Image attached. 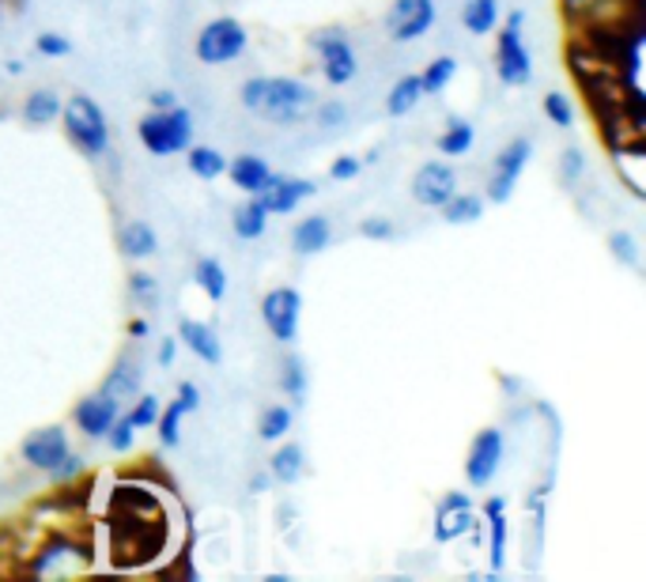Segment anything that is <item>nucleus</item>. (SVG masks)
<instances>
[{
	"mask_svg": "<svg viewBox=\"0 0 646 582\" xmlns=\"http://www.w3.org/2000/svg\"><path fill=\"white\" fill-rule=\"evenodd\" d=\"M281 389H284V397H291V405H302V397H307V367H302L299 356H287L284 360Z\"/></svg>",
	"mask_w": 646,
	"mask_h": 582,
	"instance_id": "obj_35",
	"label": "nucleus"
},
{
	"mask_svg": "<svg viewBox=\"0 0 646 582\" xmlns=\"http://www.w3.org/2000/svg\"><path fill=\"white\" fill-rule=\"evenodd\" d=\"M454 194H458V174H454L450 163L431 159L412 174V201L424 205V209H443Z\"/></svg>",
	"mask_w": 646,
	"mask_h": 582,
	"instance_id": "obj_13",
	"label": "nucleus"
},
{
	"mask_svg": "<svg viewBox=\"0 0 646 582\" xmlns=\"http://www.w3.org/2000/svg\"><path fill=\"white\" fill-rule=\"evenodd\" d=\"M129 295L137 302H144V307H151V302H156V295H159V288H156V281H151L148 273H133L129 276Z\"/></svg>",
	"mask_w": 646,
	"mask_h": 582,
	"instance_id": "obj_44",
	"label": "nucleus"
},
{
	"mask_svg": "<svg viewBox=\"0 0 646 582\" xmlns=\"http://www.w3.org/2000/svg\"><path fill=\"white\" fill-rule=\"evenodd\" d=\"M174 356H178V340H163V345H159V363L171 367Z\"/></svg>",
	"mask_w": 646,
	"mask_h": 582,
	"instance_id": "obj_48",
	"label": "nucleus"
},
{
	"mask_svg": "<svg viewBox=\"0 0 646 582\" xmlns=\"http://www.w3.org/2000/svg\"><path fill=\"white\" fill-rule=\"evenodd\" d=\"M137 137L151 156H159V159L178 156V151L189 148V137H194V114L182 110V107L151 110V114L140 117Z\"/></svg>",
	"mask_w": 646,
	"mask_h": 582,
	"instance_id": "obj_4",
	"label": "nucleus"
},
{
	"mask_svg": "<svg viewBox=\"0 0 646 582\" xmlns=\"http://www.w3.org/2000/svg\"><path fill=\"white\" fill-rule=\"evenodd\" d=\"M269 481H273V476H269V473H261V476H253V484H250V488H253V492H265V488H269Z\"/></svg>",
	"mask_w": 646,
	"mask_h": 582,
	"instance_id": "obj_51",
	"label": "nucleus"
},
{
	"mask_svg": "<svg viewBox=\"0 0 646 582\" xmlns=\"http://www.w3.org/2000/svg\"><path fill=\"white\" fill-rule=\"evenodd\" d=\"M129 417V424L137 428V432H144V428H156V417H159V397H151V394H137L133 397V409L125 412Z\"/></svg>",
	"mask_w": 646,
	"mask_h": 582,
	"instance_id": "obj_37",
	"label": "nucleus"
},
{
	"mask_svg": "<svg viewBox=\"0 0 646 582\" xmlns=\"http://www.w3.org/2000/svg\"><path fill=\"white\" fill-rule=\"evenodd\" d=\"M79 473H84V458H79L76 450H69L65 458L58 461V469H53L50 476H53V481H58V484H69V481H76Z\"/></svg>",
	"mask_w": 646,
	"mask_h": 582,
	"instance_id": "obj_45",
	"label": "nucleus"
},
{
	"mask_svg": "<svg viewBox=\"0 0 646 582\" xmlns=\"http://www.w3.org/2000/svg\"><path fill=\"white\" fill-rule=\"evenodd\" d=\"M502 450H507V443H502L499 428H484V432L473 435L469 454H465V481L473 484V488H488V484L496 481V473L502 466Z\"/></svg>",
	"mask_w": 646,
	"mask_h": 582,
	"instance_id": "obj_8",
	"label": "nucleus"
},
{
	"mask_svg": "<svg viewBox=\"0 0 646 582\" xmlns=\"http://www.w3.org/2000/svg\"><path fill=\"white\" fill-rule=\"evenodd\" d=\"M61 102H65V99H61L58 91H46V87H42V91H30L27 99H23V122L35 125V129H38V125L58 122Z\"/></svg>",
	"mask_w": 646,
	"mask_h": 582,
	"instance_id": "obj_22",
	"label": "nucleus"
},
{
	"mask_svg": "<svg viewBox=\"0 0 646 582\" xmlns=\"http://www.w3.org/2000/svg\"><path fill=\"white\" fill-rule=\"evenodd\" d=\"M307 469V458H302V446L299 443H284L281 450L269 458V476L281 484H295Z\"/></svg>",
	"mask_w": 646,
	"mask_h": 582,
	"instance_id": "obj_26",
	"label": "nucleus"
},
{
	"mask_svg": "<svg viewBox=\"0 0 646 582\" xmlns=\"http://www.w3.org/2000/svg\"><path fill=\"white\" fill-rule=\"evenodd\" d=\"M186 163H189V171H194L197 178H204V182L220 178V174L227 171V159H223V151H215L209 145L186 148Z\"/></svg>",
	"mask_w": 646,
	"mask_h": 582,
	"instance_id": "obj_29",
	"label": "nucleus"
},
{
	"mask_svg": "<svg viewBox=\"0 0 646 582\" xmlns=\"http://www.w3.org/2000/svg\"><path fill=\"white\" fill-rule=\"evenodd\" d=\"M30 560L23 564V575H35V579H50V575H84L91 571V545L76 541L72 533H50L42 537V545L30 548Z\"/></svg>",
	"mask_w": 646,
	"mask_h": 582,
	"instance_id": "obj_2",
	"label": "nucleus"
},
{
	"mask_svg": "<svg viewBox=\"0 0 646 582\" xmlns=\"http://www.w3.org/2000/svg\"><path fill=\"white\" fill-rule=\"evenodd\" d=\"M117 417H122V401L110 397L107 389H95V394L79 397L76 409H72V424H76V432L87 438H107V432L114 428Z\"/></svg>",
	"mask_w": 646,
	"mask_h": 582,
	"instance_id": "obj_12",
	"label": "nucleus"
},
{
	"mask_svg": "<svg viewBox=\"0 0 646 582\" xmlns=\"http://www.w3.org/2000/svg\"><path fill=\"white\" fill-rule=\"evenodd\" d=\"M178 340L189 348V352L197 356V360H204V363H212V367L223 360V345H220V337H215L212 325L194 322V318H182V325H178Z\"/></svg>",
	"mask_w": 646,
	"mask_h": 582,
	"instance_id": "obj_18",
	"label": "nucleus"
},
{
	"mask_svg": "<svg viewBox=\"0 0 646 582\" xmlns=\"http://www.w3.org/2000/svg\"><path fill=\"white\" fill-rule=\"evenodd\" d=\"M231 227H235V235H238V238H246V243H253V238H261V235H265V227H269V212H265V205H261L258 197H246V201L235 209V216H231Z\"/></svg>",
	"mask_w": 646,
	"mask_h": 582,
	"instance_id": "obj_21",
	"label": "nucleus"
},
{
	"mask_svg": "<svg viewBox=\"0 0 646 582\" xmlns=\"http://www.w3.org/2000/svg\"><path fill=\"white\" fill-rule=\"evenodd\" d=\"M461 23L469 35H492L499 27V0H465Z\"/></svg>",
	"mask_w": 646,
	"mask_h": 582,
	"instance_id": "obj_27",
	"label": "nucleus"
},
{
	"mask_svg": "<svg viewBox=\"0 0 646 582\" xmlns=\"http://www.w3.org/2000/svg\"><path fill=\"white\" fill-rule=\"evenodd\" d=\"M473 499L465 492H446L435 507V541L438 545H450V541L465 537L469 525H473Z\"/></svg>",
	"mask_w": 646,
	"mask_h": 582,
	"instance_id": "obj_16",
	"label": "nucleus"
},
{
	"mask_svg": "<svg viewBox=\"0 0 646 582\" xmlns=\"http://www.w3.org/2000/svg\"><path fill=\"white\" fill-rule=\"evenodd\" d=\"M69 450H72L69 435H65V428H58V424L38 428V432H30L20 443V458L27 461L30 469H38V473H53V469H58V461L65 458Z\"/></svg>",
	"mask_w": 646,
	"mask_h": 582,
	"instance_id": "obj_14",
	"label": "nucleus"
},
{
	"mask_svg": "<svg viewBox=\"0 0 646 582\" xmlns=\"http://www.w3.org/2000/svg\"><path fill=\"white\" fill-rule=\"evenodd\" d=\"M530 156H533V140H525V137L510 140V145L499 151L496 163H492V178H488V197H492V201H496V205L510 201V194H514V186H518V178H522Z\"/></svg>",
	"mask_w": 646,
	"mask_h": 582,
	"instance_id": "obj_10",
	"label": "nucleus"
},
{
	"mask_svg": "<svg viewBox=\"0 0 646 582\" xmlns=\"http://www.w3.org/2000/svg\"><path fill=\"white\" fill-rule=\"evenodd\" d=\"M435 27V0H394L386 12V30L394 42H417Z\"/></svg>",
	"mask_w": 646,
	"mask_h": 582,
	"instance_id": "obj_11",
	"label": "nucleus"
},
{
	"mask_svg": "<svg viewBox=\"0 0 646 582\" xmlns=\"http://www.w3.org/2000/svg\"><path fill=\"white\" fill-rule=\"evenodd\" d=\"M333 238V223L330 216H307L295 223L291 231V250L299 253V258H314V253H322L325 246H330Z\"/></svg>",
	"mask_w": 646,
	"mask_h": 582,
	"instance_id": "obj_19",
	"label": "nucleus"
},
{
	"mask_svg": "<svg viewBox=\"0 0 646 582\" xmlns=\"http://www.w3.org/2000/svg\"><path fill=\"white\" fill-rule=\"evenodd\" d=\"M0 117H4V110H0Z\"/></svg>",
	"mask_w": 646,
	"mask_h": 582,
	"instance_id": "obj_52",
	"label": "nucleus"
},
{
	"mask_svg": "<svg viewBox=\"0 0 646 582\" xmlns=\"http://www.w3.org/2000/svg\"><path fill=\"white\" fill-rule=\"evenodd\" d=\"M129 337H148V322H144V318H133V322H129Z\"/></svg>",
	"mask_w": 646,
	"mask_h": 582,
	"instance_id": "obj_50",
	"label": "nucleus"
},
{
	"mask_svg": "<svg viewBox=\"0 0 646 582\" xmlns=\"http://www.w3.org/2000/svg\"><path fill=\"white\" fill-rule=\"evenodd\" d=\"M299 318H302V295L295 288H273L261 299V322L281 345H291L299 337Z\"/></svg>",
	"mask_w": 646,
	"mask_h": 582,
	"instance_id": "obj_9",
	"label": "nucleus"
},
{
	"mask_svg": "<svg viewBox=\"0 0 646 582\" xmlns=\"http://www.w3.org/2000/svg\"><path fill=\"white\" fill-rule=\"evenodd\" d=\"M582 174H586V156H582L579 148H568L560 156V178H563V186H574Z\"/></svg>",
	"mask_w": 646,
	"mask_h": 582,
	"instance_id": "obj_40",
	"label": "nucleus"
},
{
	"mask_svg": "<svg viewBox=\"0 0 646 582\" xmlns=\"http://www.w3.org/2000/svg\"><path fill=\"white\" fill-rule=\"evenodd\" d=\"M117 243H122L125 258L144 261V258H151V253H156L159 238H156V231H151V223L133 220V223H125V227H122V238H117Z\"/></svg>",
	"mask_w": 646,
	"mask_h": 582,
	"instance_id": "obj_23",
	"label": "nucleus"
},
{
	"mask_svg": "<svg viewBox=\"0 0 646 582\" xmlns=\"http://www.w3.org/2000/svg\"><path fill=\"white\" fill-rule=\"evenodd\" d=\"M420 99H424V87H420V76L409 73L401 76L394 87H389V99H386V114L389 117H405L409 110L420 107Z\"/></svg>",
	"mask_w": 646,
	"mask_h": 582,
	"instance_id": "obj_24",
	"label": "nucleus"
},
{
	"mask_svg": "<svg viewBox=\"0 0 646 582\" xmlns=\"http://www.w3.org/2000/svg\"><path fill=\"white\" fill-rule=\"evenodd\" d=\"M522 12H510L502 27H496V76L507 87H525L533 79V58L522 42Z\"/></svg>",
	"mask_w": 646,
	"mask_h": 582,
	"instance_id": "obj_5",
	"label": "nucleus"
},
{
	"mask_svg": "<svg viewBox=\"0 0 646 582\" xmlns=\"http://www.w3.org/2000/svg\"><path fill=\"white\" fill-rule=\"evenodd\" d=\"M545 117L556 125V129H571L574 125V107L563 91H548L545 95Z\"/></svg>",
	"mask_w": 646,
	"mask_h": 582,
	"instance_id": "obj_36",
	"label": "nucleus"
},
{
	"mask_svg": "<svg viewBox=\"0 0 646 582\" xmlns=\"http://www.w3.org/2000/svg\"><path fill=\"white\" fill-rule=\"evenodd\" d=\"M314 117L318 125H322V129H337V125H345V117H348V110H345V102H318L314 107Z\"/></svg>",
	"mask_w": 646,
	"mask_h": 582,
	"instance_id": "obj_41",
	"label": "nucleus"
},
{
	"mask_svg": "<svg viewBox=\"0 0 646 582\" xmlns=\"http://www.w3.org/2000/svg\"><path fill=\"white\" fill-rule=\"evenodd\" d=\"M458 76V61L454 58H435L431 65L420 73V87H424V95H438L450 87V79Z\"/></svg>",
	"mask_w": 646,
	"mask_h": 582,
	"instance_id": "obj_34",
	"label": "nucleus"
},
{
	"mask_svg": "<svg viewBox=\"0 0 646 582\" xmlns=\"http://www.w3.org/2000/svg\"><path fill=\"white\" fill-rule=\"evenodd\" d=\"M189 412H194V405H189L186 397H174L166 409H159L156 428H159V443H163L166 450H174V446L182 443V417H189Z\"/></svg>",
	"mask_w": 646,
	"mask_h": 582,
	"instance_id": "obj_25",
	"label": "nucleus"
},
{
	"mask_svg": "<svg viewBox=\"0 0 646 582\" xmlns=\"http://www.w3.org/2000/svg\"><path fill=\"white\" fill-rule=\"evenodd\" d=\"M291 420H295L291 405H269L258 420V435L265 438V443H281V438L291 432Z\"/></svg>",
	"mask_w": 646,
	"mask_h": 582,
	"instance_id": "obj_32",
	"label": "nucleus"
},
{
	"mask_svg": "<svg viewBox=\"0 0 646 582\" xmlns=\"http://www.w3.org/2000/svg\"><path fill=\"white\" fill-rule=\"evenodd\" d=\"M314 194V182L310 178H291V174H269V182L261 186V194H253L265 205L269 216H287V212L299 209L307 197Z\"/></svg>",
	"mask_w": 646,
	"mask_h": 582,
	"instance_id": "obj_15",
	"label": "nucleus"
},
{
	"mask_svg": "<svg viewBox=\"0 0 646 582\" xmlns=\"http://www.w3.org/2000/svg\"><path fill=\"white\" fill-rule=\"evenodd\" d=\"M246 42H250V35H246L243 23L235 15H220V20L204 23L194 50L197 61H204V65H227V61L243 58Z\"/></svg>",
	"mask_w": 646,
	"mask_h": 582,
	"instance_id": "obj_6",
	"label": "nucleus"
},
{
	"mask_svg": "<svg viewBox=\"0 0 646 582\" xmlns=\"http://www.w3.org/2000/svg\"><path fill=\"white\" fill-rule=\"evenodd\" d=\"M310 46H314L318 61H322L325 84H333V87L352 84L356 73H359V61H356V50H352V42H348L345 30L340 27L318 30V35L310 38Z\"/></svg>",
	"mask_w": 646,
	"mask_h": 582,
	"instance_id": "obj_7",
	"label": "nucleus"
},
{
	"mask_svg": "<svg viewBox=\"0 0 646 582\" xmlns=\"http://www.w3.org/2000/svg\"><path fill=\"white\" fill-rule=\"evenodd\" d=\"M178 397H186V401L194 405V409L201 405V389H197L194 382H182V386H178Z\"/></svg>",
	"mask_w": 646,
	"mask_h": 582,
	"instance_id": "obj_49",
	"label": "nucleus"
},
{
	"mask_svg": "<svg viewBox=\"0 0 646 582\" xmlns=\"http://www.w3.org/2000/svg\"><path fill=\"white\" fill-rule=\"evenodd\" d=\"M107 443H110V450H114V454H129L133 450V443H137V428L129 424V417H125V412L114 420V428L107 432Z\"/></svg>",
	"mask_w": 646,
	"mask_h": 582,
	"instance_id": "obj_38",
	"label": "nucleus"
},
{
	"mask_svg": "<svg viewBox=\"0 0 646 582\" xmlns=\"http://www.w3.org/2000/svg\"><path fill=\"white\" fill-rule=\"evenodd\" d=\"M359 235L374 238V243H386V238L397 235V227H394V220H386V216H371V220L359 223Z\"/></svg>",
	"mask_w": 646,
	"mask_h": 582,
	"instance_id": "obj_42",
	"label": "nucleus"
},
{
	"mask_svg": "<svg viewBox=\"0 0 646 582\" xmlns=\"http://www.w3.org/2000/svg\"><path fill=\"white\" fill-rule=\"evenodd\" d=\"M231 178V186L235 189H243L246 197H253V194H261V186L269 182V174H273V166L265 163L261 156H235V159H227V171H223Z\"/></svg>",
	"mask_w": 646,
	"mask_h": 582,
	"instance_id": "obj_17",
	"label": "nucleus"
},
{
	"mask_svg": "<svg viewBox=\"0 0 646 582\" xmlns=\"http://www.w3.org/2000/svg\"><path fill=\"white\" fill-rule=\"evenodd\" d=\"M148 102H151V110H171V107H178V95L163 87V91H151Z\"/></svg>",
	"mask_w": 646,
	"mask_h": 582,
	"instance_id": "obj_47",
	"label": "nucleus"
},
{
	"mask_svg": "<svg viewBox=\"0 0 646 582\" xmlns=\"http://www.w3.org/2000/svg\"><path fill=\"white\" fill-rule=\"evenodd\" d=\"M484 522H488V560H492V571H502V564H507V510H488V515H484Z\"/></svg>",
	"mask_w": 646,
	"mask_h": 582,
	"instance_id": "obj_33",
	"label": "nucleus"
},
{
	"mask_svg": "<svg viewBox=\"0 0 646 582\" xmlns=\"http://www.w3.org/2000/svg\"><path fill=\"white\" fill-rule=\"evenodd\" d=\"M484 216V197L481 194H454L450 201L443 205V220L461 227V223H476Z\"/></svg>",
	"mask_w": 646,
	"mask_h": 582,
	"instance_id": "obj_30",
	"label": "nucleus"
},
{
	"mask_svg": "<svg viewBox=\"0 0 646 582\" xmlns=\"http://www.w3.org/2000/svg\"><path fill=\"white\" fill-rule=\"evenodd\" d=\"M609 250L617 261H624V265L639 269V243H635V235H628V231H617V235L609 238Z\"/></svg>",
	"mask_w": 646,
	"mask_h": 582,
	"instance_id": "obj_39",
	"label": "nucleus"
},
{
	"mask_svg": "<svg viewBox=\"0 0 646 582\" xmlns=\"http://www.w3.org/2000/svg\"><path fill=\"white\" fill-rule=\"evenodd\" d=\"M194 281L201 284V292L209 295L212 302H223V295H227V273H223V265L215 258H201L194 265Z\"/></svg>",
	"mask_w": 646,
	"mask_h": 582,
	"instance_id": "obj_31",
	"label": "nucleus"
},
{
	"mask_svg": "<svg viewBox=\"0 0 646 582\" xmlns=\"http://www.w3.org/2000/svg\"><path fill=\"white\" fill-rule=\"evenodd\" d=\"M238 99H243V107L250 110V114L265 117V122H276V125L307 122L318 107V91L295 76H253L243 84Z\"/></svg>",
	"mask_w": 646,
	"mask_h": 582,
	"instance_id": "obj_1",
	"label": "nucleus"
},
{
	"mask_svg": "<svg viewBox=\"0 0 646 582\" xmlns=\"http://www.w3.org/2000/svg\"><path fill=\"white\" fill-rule=\"evenodd\" d=\"M35 50L42 53V58H69L72 42H69V38H61V35H53V30H46V35L35 42Z\"/></svg>",
	"mask_w": 646,
	"mask_h": 582,
	"instance_id": "obj_43",
	"label": "nucleus"
},
{
	"mask_svg": "<svg viewBox=\"0 0 646 582\" xmlns=\"http://www.w3.org/2000/svg\"><path fill=\"white\" fill-rule=\"evenodd\" d=\"M61 125H65V137L87 159H102L110 151L107 114H102V107L91 95H72V99L61 102Z\"/></svg>",
	"mask_w": 646,
	"mask_h": 582,
	"instance_id": "obj_3",
	"label": "nucleus"
},
{
	"mask_svg": "<svg viewBox=\"0 0 646 582\" xmlns=\"http://www.w3.org/2000/svg\"><path fill=\"white\" fill-rule=\"evenodd\" d=\"M473 140H476V129H473V125L461 122V117H450V122H446V129L438 133L435 148L443 151V156L458 159V156H465V151L473 148Z\"/></svg>",
	"mask_w": 646,
	"mask_h": 582,
	"instance_id": "obj_28",
	"label": "nucleus"
},
{
	"mask_svg": "<svg viewBox=\"0 0 646 582\" xmlns=\"http://www.w3.org/2000/svg\"><path fill=\"white\" fill-rule=\"evenodd\" d=\"M359 171H363V159H359V156H340V159H333L330 178L333 182H352Z\"/></svg>",
	"mask_w": 646,
	"mask_h": 582,
	"instance_id": "obj_46",
	"label": "nucleus"
},
{
	"mask_svg": "<svg viewBox=\"0 0 646 582\" xmlns=\"http://www.w3.org/2000/svg\"><path fill=\"white\" fill-rule=\"evenodd\" d=\"M102 389H107L110 397H117V401H133V397L140 394V363L133 360V356H122V360L114 363V371L107 374Z\"/></svg>",
	"mask_w": 646,
	"mask_h": 582,
	"instance_id": "obj_20",
	"label": "nucleus"
}]
</instances>
